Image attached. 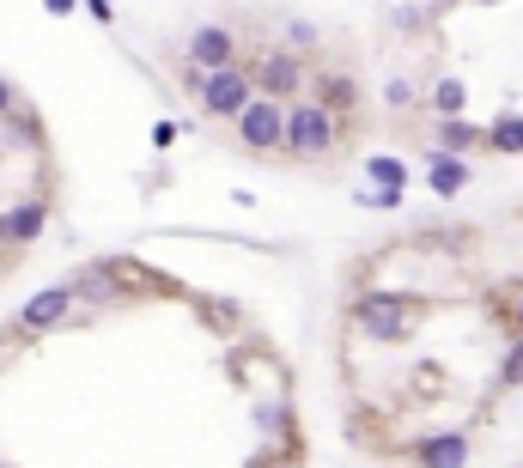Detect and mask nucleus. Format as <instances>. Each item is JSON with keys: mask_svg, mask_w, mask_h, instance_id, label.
Returning <instances> with one entry per match:
<instances>
[{"mask_svg": "<svg viewBox=\"0 0 523 468\" xmlns=\"http://www.w3.org/2000/svg\"><path fill=\"white\" fill-rule=\"evenodd\" d=\"M335 146H341V116L329 104L305 98V104L286 110V152L292 159H329Z\"/></svg>", "mask_w": 523, "mask_h": 468, "instance_id": "f257e3e1", "label": "nucleus"}, {"mask_svg": "<svg viewBox=\"0 0 523 468\" xmlns=\"http://www.w3.org/2000/svg\"><path fill=\"white\" fill-rule=\"evenodd\" d=\"M232 122H238V140H244L250 152H280V146H286V104H280V98H262V92H256Z\"/></svg>", "mask_w": 523, "mask_h": 468, "instance_id": "7ed1b4c3", "label": "nucleus"}, {"mask_svg": "<svg viewBox=\"0 0 523 468\" xmlns=\"http://www.w3.org/2000/svg\"><path fill=\"white\" fill-rule=\"evenodd\" d=\"M438 146H444V152H469V146H481V128L444 116V122H438Z\"/></svg>", "mask_w": 523, "mask_h": 468, "instance_id": "f8f14e48", "label": "nucleus"}, {"mask_svg": "<svg viewBox=\"0 0 523 468\" xmlns=\"http://www.w3.org/2000/svg\"><path fill=\"white\" fill-rule=\"evenodd\" d=\"M7 110H13V86H7V80H0V116H7Z\"/></svg>", "mask_w": 523, "mask_h": 468, "instance_id": "412c9836", "label": "nucleus"}, {"mask_svg": "<svg viewBox=\"0 0 523 468\" xmlns=\"http://www.w3.org/2000/svg\"><path fill=\"white\" fill-rule=\"evenodd\" d=\"M353 323H359L365 335H378V341H402V335H408V304H402V298H359Z\"/></svg>", "mask_w": 523, "mask_h": 468, "instance_id": "39448f33", "label": "nucleus"}, {"mask_svg": "<svg viewBox=\"0 0 523 468\" xmlns=\"http://www.w3.org/2000/svg\"><path fill=\"white\" fill-rule=\"evenodd\" d=\"M73 310V286H49V292H37L25 310H19V329L25 335H43V329H55L61 317Z\"/></svg>", "mask_w": 523, "mask_h": 468, "instance_id": "423d86ee", "label": "nucleus"}, {"mask_svg": "<svg viewBox=\"0 0 523 468\" xmlns=\"http://www.w3.org/2000/svg\"><path fill=\"white\" fill-rule=\"evenodd\" d=\"M250 80H256V92H262V98H280V104H286L292 92H305V67H298L286 49H274V55H262V61H256Z\"/></svg>", "mask_w": 523, "mask_h": 468, "instance_id": "20e7f679", "label": "nucleus"}, {"mask_svg": "<svg viewBox=\"0 0 523 468\" xmlns=\"http://www.w3.org/2000/svg\"><path fill=\"white\" fill-rule=\"evenodd\" d=\"M195 98H201V110L207 116H219V122H232L250 98H256V80L238 67V61H226V67H207L201 73V86H195Z\"/></svg>", "mask_w": 523, "mask_h": 468, "instance_id": "f03ea898", "label": "nucleus"}, {"mask_svg": "<svg viewBox=\"0 0 523 468\" xmlns=\"http://www.w3.org/2000/svg\"><path fill=\"white\" fill-rule=\"evenodd\" d=\"M286 37H292L298 49H311V43H317V25H311V19H292V25H286Z\"/></svg>", "mask_w": 523, "mask_h": 468, "instance_id": "f3484780", "label": "nucleus"}, {"mask_svg": "<svg viewBox=\"0 0 523 468\" xmlns=\"http://www.w3.org/2000/svg\"><path fill=\"white\" fill-rule=\"evenodd\" d=\"M86 7H92V19H104V25L116 19V13H110V0H86Z\"/></svg>", "mask_w": 523, "mask_h": 468, "instance_id": "6ab92c4d", "label": "nucleus"}, {"mask_svg": "<svg viewBox=\"0 0 523 468\" xmlns=\"http://www.w3.org/2000/svg\"><path fill=\"white\" fill-rule=\"evenodd\" d=\"M487 146L505 152V159H517V152H523V116H499V122L487 128Z\"/></svg>", "mask_w": 523, "mask_h": 468, "instance_id": "9d476101", "label": "nucleus"}, {"mask_svg": "<svg viewBox=\"0 0 523 468\" xmlns=\"http://www.w3.org/2000/svg\"><path fill=\"white\" fill-rule=\"evenodd\" d=\"M317 104L347 110V104H353V80H335V73H329V80H317Z\"/></svg>", "mask_w": 523, "mask_h": 468, "instance_id": "4468645a", "label": "nucleus"}, {"mask_svg": "<svg viewBox=\"0 0 523 468\" xmlns=\"http://www.w3.org/2000/svg\"><path fill=\"white\" fill-rule=\"evenodd\" d=\"M365 177H371V183H384V195H402L408 165H402V159H384V152H378V159H365Z\"/></svg>", "mask_w": 523, "mask_h": 468, "instance_id": "9b49d317", "label": "nucleus"}, {"mask_svg": "<svg viewBox=\"0 0 523 468\" xmlns=\"http://www.w3.org/2000/svg\"><path fill=\"white\" fill-rule=\"evenodd\" d=\"M463 104H469V92H463L457 80H444V86L432 92V110H438V116H463Z\"/></svg>", "mask_w": 523, "mask_h": 468, "instance_id": "2eb2a0df", "label": "nucleus"}, {"mask_svg": "<svg viewBox=\"0 0 523 468\" xmlns=\"http://www.w3.org/2000/svg\"><path fill=\"white\" fill-rule=\"evenodd\" d=\"M43 225H49V207L43 201H25L13 213H0V238H7V244H31Z\"/></svg>", "mask_w": 523, "mask_h": 468, "instance_id": "1a4fd4ad", "label": "nucleus"}, {"mask_svg": "<svg viewBox=\"0 0 523 468\" xmlns=\"http://www.w3.org/2000/svg\"><path fill=\"white\" fill-rule=\"evenodd\" d=\"M43 7H49L55 19H67V13H73V0H43Z\"/></svg>", "mask_w": 523, "mask_h": 468, "instance_id": "aec40b11", "label": "nucleus"}, {"mask_svg": "<svg viewBox=\"0 0 523 468\" xmlns=\"http://www.w3.org/2000/svg\"><path fill=\"white\" fill-rule=\"evenodd\" d=\"M463 456H469V438H457V432H451V438H426V444H420V462H463Z\"/></svg>", "mask_w": 523, "mask_h": 468, "instance_id": "ddd939ff", "label": "nucleus"}, {"mask_svg": "<svg viewBox=\"0 0 523 468\" xmlns=\"http://www.w3.org/2000/svg\"><path fill=\"white\" fill-rule=\"evenodd\" d=\"M426 183H432L438 195H457V189L469 183V165L457 159V152H444V146H432V152H426Z\"/></svg>", "mask_w": 523, "mask_h": 468, "instance_id": "6e6552de", "label": "nucleus"}, {"mask_svg": "<svg viewBox=\"0 0 523 468\" xmlns=\"http://www.w3.org/2000/svg\"><path fill=\"white\" fill-rule=\"evenodd\" d=\"M499 377H505V383H523V335L505 347V365H499Z\"/></svg>", "mask_w": 523, "mask_h": 468, "instance_id": "dca6fc26", "label": "nucleus"}, {"mask_svg": "<svg viewBox=\"0 0 523 468\" xmlns=\"http://www.w3.org/2000/svg\"><path fill=\"white\" fill-rule=\"evenodd\" d=\"M511 329L523 335V286H517V298H511Z\"/></svg>", "mask_w": 523, "mask_h": 468, "instance_id": "a211bd4d", "label": "nucleus"}, {"mask_svg": "<svg viewBox=\"0 0 523 468\" xmlns=\"http://www.w3.org/2000/svg\"><path fill=\"white\" fill-rule=\"evenodd\" d=\"M226 61H238V37L226 31V25H201L195 37H189V67H226Z\"/></svg>", "mask_w": 523, "mask_h": 468, "instance_id": "0eeeda50", "label": "nucleus"}]
</instances>
